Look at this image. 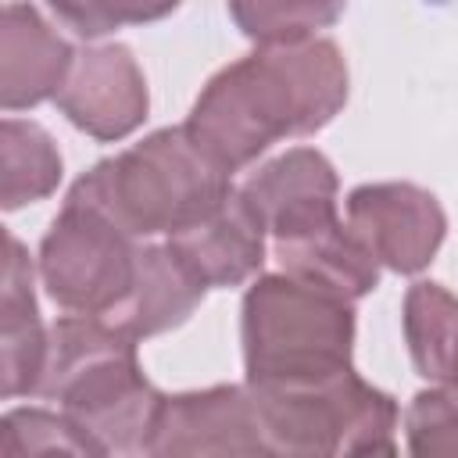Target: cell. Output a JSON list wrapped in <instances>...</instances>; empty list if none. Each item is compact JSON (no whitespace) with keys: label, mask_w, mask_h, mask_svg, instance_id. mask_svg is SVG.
<instances>
[{"label":"cell","mask_w":458,"mask_h":458,"mask_svg":"<svg viewBox=\"0 0 458 458\" xmlns=\"http://www.w3.org/2000/svg\"><path fill=\"white\" fill-rule=\"evenodd\" d=\"M344 100L347 68L329 39L265 43L204 86L186 132L233 175L276 140L322 129Z\"/></svg>","instance_id":"6da1fadb"},{"label":"cell","mask_w":458,"mask_h":458,"mask_svg":"<svg viewBox=\"0 0 458 458\" xmlns=\"http://www.w3.org/2000/svg\"><path fill=\"white\" fill-rule=\"evenodd\" d=\"M61 401V411L97 444L111 451H147L161 394L136 361V340L104 315H72L50 326L39 390Z\"/></svg>","instance_id":"7a4b0ae2"},{"label":"cell","mask_w":458,"mask_h":458,"mask_svg":"<svg viewBox=\"0 0 458 458\" xmlns=\"http://www.w3.org/2000/svg\"><path fill=\"white\" fill-rule=\"evenodd\" d=\"M229 193V172L218 168L182 125L161 129L125 154L100 161L72 186L68 197L97 208L140 240L154 233H182Z\"/></svg>","instance_id":"3957f363"},{"label":"cell","mask_w":458,"mask_h":458,"mask_svg":"<svg viewBox=\"0 0 458 458\" xmlns=\"http://www.w3.org/2000/svg\"><path fill=\"white\" fill-rule=\"evenodd\" d=\"M354 315L293 276H265L243 297L247 383H308L351 369Z\"/></svg>","instance_id":"277c9868"},{"label":"cell","mask_w":458,"mask_h":458,"mask_svg":"<svg viewBox=\"0 0 458 458\" xmlns=\"http://www.w3.org/2000/svg\"><path fill=\"white\" fill-rule=\"evenodd\" d=\"M261 437L276 454H390L394 401L344 369L308 383H247Z\"/></svg>","instance_id":"5b68a950"},{"label":"cell","mask_w":458,"mask_h":458,"mask_svg":"<svg viewBox=\"0 0 458 458\" xmlns=\"http://www.w3.org/2000/svg\"><path fill=\"white\" fill-rule=\"evenodd\" d=\"M39 272L57 304L107 315L132 286L136 247L125 229L82 200H64L39 247Z\"/></svg>","instance_id":"8992f818"},{"label":"cell","mask_w":458,"mask_h":458,"mask_svg":"<svg viewBox=\"0 0 458 458\" xmlns=\"http://www.w3.org/2000/svg\"><path fill=\"white\" fill-rule=\"evenodd\" d=\"M347 225L394 272H419L433 261L444 240L440 204L408 182L358 186L347 197Z\"/></svg>","instance_id":"52a82bcc"},{"label":"cell","mask_w":458,"mask_h":458,"mask_svg":"<svg viewBox=\"0 0 458 458\" xmlns=\"http://www.w3.org/2000/svg\"><path fill=\"white\" fill-rule=\"evenodd\" d=\"M268 451L254 401L240 386L161 397L143 454H261Z\"/></svg>","instance_id":"ba28073f"},{"label":"cell","mask_w":458,"mask_h":458,"mask_svg":"<svg viewBox=\"0 0 458 458\" xmlns=\"http://www.w3.org/2000/svg\"><path fill=\"white\" fill-rule=\"evenodd\" d=\"M72 125L97 140H122L147 114V86L125 47H93L72 61L57 93Z\"/></svg>","instance_id":"9c48e42d"},{"label":"cell","mask_w":458,"mask_h":458,"mask_svg":"<svg viewBox=\"0 0 458 458\" xmlns=\"http://www.w3.org/2000/svg\"><path fill=\"white\" fill-rule=\"evenodd\" d=\"M272 240L336 218V172L318 150H290L240 186Z\"/></svg>","instance_id":"30bf717a"},{"label":"cell","mask_w":458,"mask_h":458,"mask_svg":"<svg viewBox=\"0 0 458 458\" xmlns=\"http://www.w3.org/2000/svg\"><path fill=\"white\" fill-rule=\"evenodd\" d=\"M168 243L204 286H236L265 261V225L240 190Z\"/></svg>","instance_id":"8fae6325"},{"label":"cell","mask_w":458,"mask_h":458,"mask_svg":"<svg viewBox=\"0 0 458 458\" xmlns=\"http://www.w3.org/2000/svg\"><path fill=\"white\" fill-rule=\"evenodd\" d=\"M72 61V47L29 4H7L0 29V100L7 111L57 97Z\"/></svg>","instance_id":"7c38bea8"},{"label":"cell","mask_w":458,"mask_h":458,"mask_svg":"<svg viewBox=\"0 0 458 458\" xmlns=\"http://www.w3.org/2000/svg\"><path fill=\"white\" fill-rule=\"evenodd\" d=\"M204 283L186 268V261L168 247H140L136 276L129 293L104 315L111 326L129 333L132 340L165 333L190 318V311L204 297Z\"/></svg>","instance_id":"4fadbf2b"},{"label":"cell","mask_w":458,"mask_h":458,"mask_svg":"<svg viewBox=\"0 0 458 458\" xmlns=\"http://www.w3.org/2000/svg\"><path fill=\"white\" fill-rule=\"evenodd\" d=\"M276 258L286 276L318 286L340 301L365 297L379 279V261L358 240V233L340 218L276 240Z\"/></svg>","instance_id":"5bb4252c"},{"label":"cell","mask_w":458,"mask_h":458,"mask_svg":"<svg viewBox=\"0 0 458 458\" xmlns=\"http://www.w3.org/2000/svg\"><path fill=\"white\" fill-rule=\"evenodd\" d=\"M0 354H4V397L36 394L47 361V333L36 315L32 265L14 236H7V258H4Z\"/></svg>","instance_id":"9a60e30c"},{"label":"cell","mask_w":458,"mask_h":458,"mask_svg":"<svg viewBox=\"0 0 458 458\" xmlns=\"http://www.w3.org/2000/svg\"><path fill=\"white\" fill-rule=\"evenodd\" d=\"M404 336L415 369L447 386L458 369V301L437 283H415L404 297Z\"/></svg>","instance_id":"2e32d148"},{"label":"cell","mask_w":458,"mask_h":458,"mask_svg":"<svg viewBox=\"0 0 458 458\" xmlns=\"http://www.w3.org/2000/svg\"><path fill=\"white\" fill-rule=\"evenodd\" d=\"M0 172H4L0 200L7 211H14L21 204L47 197L57 186L61 157L39 125L7 118L0 129Z\"/></svg>","instance_id":"e0dca14e"},{"label":"cell","mask_w":458,"mask_h":458,"mask_svg":"<svg viewBox=\"0 0 458 458\" xmlns=\"http://www.w3.org/2000/svg\"><path fill=\"white\" fill-rule=\"evenodd\" d=\"M347 0H229L236 25L258 43H301L344 14Z\"/></svg>","instance_id":"ac0fdd59"},{"label":"cell","mask_w":458,"mask_h":458,"mask_svg":"<svg viewBox=\"0 0 458 458\" xmlns=\"http://www.w3.org/2000/svg\"><path fill=\"white\" fill-rule=\"evenodd\" d=\"M36 454H100L97 444L61 411L18 408L0 422V458H36Z\"/></svg>","instance_id":"d6986e66"},{"label":"cell","mask_w":458,"mask_h":458,"mask_svg":"<svg viewBox=\"0 0 458 458\" xmlns=\"http://www.w3.org/2000/svg\"><path fill=\"white\" fill-rule=\"evenodd\" d=\"M50 11L79 36L97 39L122 25L154 21L179 7V0H47Z\"/></svg>","instance_id":"ffe728a7"},{"label":"cell","mask_w":458,"mask_h":458,"mask_svg":"<svg viewBox=\"0 0 458 458\" xmlns=\"http://www.w3.org/2000/svg\"><path fill=\"white\" fill-rule=\"evenodd\" d=\"M404 422L411 454H458V397L451 390H422Z\"/></svg>","instance_id":"44dd1931"},{"label":"cell","mask_w":458,"mask_h":458,"mask_svg":"<svg viewBox=\"0 0 458 458\" xmlns=\"http://www.w3.org/2000/svg\"><path fill=\"white\" fill-rule=\"evenodd\" d=\"M447 390L458 397V369H454V376H451V383H447Z\"/></svg>","instance_id":"7402d4cb"}]
</instances>
